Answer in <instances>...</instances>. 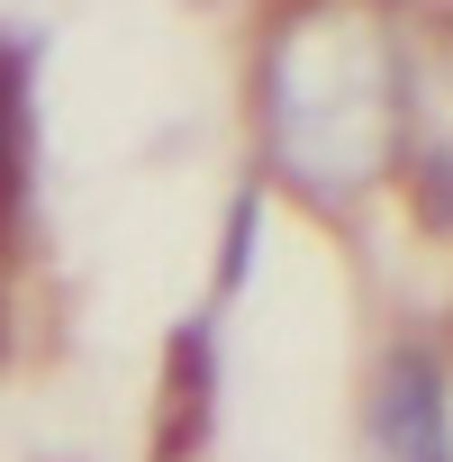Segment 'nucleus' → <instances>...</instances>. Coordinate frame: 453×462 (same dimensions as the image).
Listing matches in <instances>:
<instances>
[{
	"mask_svg": "<svg viewBox=\"0 0 453 462\" xmlns=\"http://www.w3.org/2000/svg\"><path fill=\"white\" fill-rule=\"evenodd\" d=\"M372 453L381 462H453V408H444V372L435 354H390L381 390H372Z\"/></svg>",
	"mask_w": 453,
	"mask_h": 462,
	"instance_id": "obj_1",
	"label": "nucleus"
},
{
	"mask_svg": "<svg viewBox=\"0 0 453 462\" xmlns=\"http://www.w3.org/2000/svg\"><path fill=\"white\" fill-rule=\"evenodd\" d=\"M28 145H37V118H28V46L0 37V254H10V226L28 208ZM10 354V336H0Z\"/></svg>",
	"mask_w": 453,
	"mask_h": 462,
	"instance_id": "obj_2",
	"label": "nucleus"
}]
</instances>
